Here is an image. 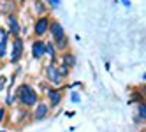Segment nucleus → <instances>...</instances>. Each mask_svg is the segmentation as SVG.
Returning a JSON list of instances; mask_svg holds the SVG:
<instances>
[{
	"label": "nucleus",
	"instance_id": "7",
	"mask_svg": "<svg viewBox=\"0 0 146 132\" xmlns=\"http://www.w3.org/2000/svg\"><path fill=\"white\" fill-rule=\"evenodd\" d=\"M48 30H51L53 39H56V37H60V35H65L64 28H62V25H60L58 21H49V28H48Z\"/></svg>",
	"mask_w": 146,
	"mask_h": 132
},
{
	"label": "nucleus",
	"instance_id": "13",
	"mask_svg": "<svg viewBox=\"0 0 146 132\" xmlns=\"http://www.w3.org/2000/svg\"><path fill=\"white\" fill-rule=\"evenodd\" d=\"M56 70H58V74H60L62 78H65V76H69V72H70V69H69L67 65H64V64H60V65L56 67Z\"/></svg>",
	"mask_w": 146,
	"mask_h": 132
},
{
	"label": "nucleus",
	"instance_id": "5",
	"mask_svg": "<svg viewBox=\"0 0 146 132\" xmlns=\"http://www.w3.org/2000/svg\"><path fill=\"white\" fill-rule=\"evenodd\" d=\"M44 53H46V42L44 40H40V39H37L35 42L32 44V55H34V58H42L44 56Z\"/></svg>",
	"mask_w": 146,
	"mask_h": 132
},
{
	"label": "nucleus",
	"instance_id": "4",
	"mask_svg": "<svg viewBox=\"0 0 146 132\" xmlns=\"http://www.w3.org/2000/svg\"><path fill=\"white\" fill-rule=\"evenodd\" d=\"M21 55H23V39L18 35L13 42V62L16 64L18 60L21 58Z\"/></svg>",
	"mask_w": 146,
	"mask_h": 132
},
{
	"label": "nucleus",
	"instance_id": "18",
	"mask_svg": "<svg viewBox=\"0 0 146 132\" xmlns=\"http://www.w3.org/2000/svg\"><path fill=\"white\" fill-rule=\"evenodd\" d=\"M70 100H72V102H79V100H81L79 99V94H72L70 95Z\"/></svg>",
	"mask_w": 146,
	"mask_h": 132
},
{
	"label": "nucleus",
	"instance_id": "15",
	"mask_svg": "<svg viewBox=\"0 0 146 132\" xmlns=\"http://www.w3.org/2000/svg\"><path fill=\"white\" fill-rule=\"evenodd\" d=\"M139 118L144 121V118H146V106H144V102L143 104H139Z\"/></svg>",
	"mask_w": 146,
	"mask_h": 132
},
{
	"label": "nucleus",
	"instance_id": "11",
	"mask_svg": "<svg viewBox=\"0 0 146 132\" xmlns=\"http://www.w3.org/2000/svg\"><path fill=\"white\" fill-rule=\"evenodd\" d=\"M53 46L58 48L60 51H62V49H67V46H69V39H67V35H60V37H56L55 42H53Z\"/></svg>",
	"mask_w": 146,
	"mask_h": 132
},
{
	"label": "nucleus",
	"instance_id": "3",
	"mask_svg": "<svg viewBox=\"0 0 146 132\" xmlns=\"http://www.w3.org/2000/svg\"><path fill=\"white\" fill-rule=\"evenodd\" d=\"M48 28H49V18H46V16H42V18H39L37 19V23H35V35L37 37H42L46 32H48Z\"/></svg>",
	"mask_w": 146,
	"mask_h": 132
},
{
	"label": "nucleus",
	"instance_id": "2",
	"mask_svg": "<svg viewBox=\"0 0 146 132\" xmlns=\"http://www.w3.org/2000/svg\"><path fill=\"white\" fill-rule=\"evenodd\" d=\"M46 76H48V79H49L55 86H60V85H62V76L58 74L55 64H49V65L46 67Z\"/></svg>",
	"mask_w": 146,
	"mask_h": 132
},
{
	"label": "nucleus",
	"instance_id": "6",
	"mask_svg": "<svg viewBox=\"0 0 146 132\" xmlns=\"http://www.w3.org/2000/svg\"><path fill=\"white\" fill-rule=\"evenodd\" d=\"M48 111H49V106L44 104V102H40V104L37 106V109H35V113H34V118H35L37 121H40V120L48 115Z\"/></svg>",
	"mask_w": 146,
	"mask_h": 132
},
{
	"label": "nucleus",
	"instance_id": "12",
	"mask_svg": "<svg viewBox=\"0 0 146 132\" xmlns=\"http://www.w3.org/2000/svg\"><path fill=\"white\" fill-rule=\"evenodd\" d=\"M46 53L49 55L51 60H55V58H56V48L53 46V42H46Z\"/></svg>",
	"mask_w": 146,
	"mask_h": 132
},
{
	"label": "nucleus",
	"instance_id": "8",
	"mask_svg": "<svg viewBox=\"0 0 146 132\" xmlns=\"http://www.w3.org/2000/svg\"><path fill=\"white\" fill-rule=\"evenodd\" d=\"M9 30H11V34L14 37L19 35V23H18V19L14 14H9Z\"/></svg>",
	"mask_w": 146,
	"mask_h": 132
},
{
	"label": "nucleus",
	"instance_id": "19",
	"mask_svg": "<svg viewBox=\"0 0 146 132\" xmlns=\"http://www.w3.org/2000/svg\"><path fill=\"white\" fill-rule=\"evenodd\" d=\"M4 118H5V107H0V123H2Z\"/></svg>",
	"mask_w": 146,
	"mask_h": 132
},
{
	"label": "nucleus",
	"instance_id": "17",
	"mask_svg": "<svg viewBox=\"0 0 146 132\" xmlns=\"http://www.w3.org/2000/svg\"><path fill=\"white\" fill-rule=\"evenodd\" d=\"M5 81H7V79H5L4 76H0V92H2V90L5 88Z\"/></svg>",
	"mask_w": 146,
	"mask_h": 132
},
{
	"label": "nucleus",
	"instance_id": "14",
	"mask_svg": "<svg viewBox=\"0 0 146 132\" xmlns=\"http://www.w3.org/2000/svg\"><path fill=\"white\" fill-rule=\"evenodd\" d=\"M35 13H39V14H42V13H46V7H44V4L42 2H35Z\"/></svg>",
	"mask_w": 146,
	"mask_h": 132
},
{
	"label": "nucleus",
	"instance_id": "1",
	"mask_svg": "<svg viewBox=\"0 0 146 132\" xmlns=\"http://www.w3.org/2000/svg\"><path fill=\"white\" fill-rule=\"evenodd\" d=\"M16 95H18V100L21 102L23 106H35L39 102V95L32 90L30 85H21L18 90H16Z\"/></svg>",
	"mask_w": 146,
	"mask_h": 132
},
{
	"label": "nucleus",
	"instance_id": "16",
	"mask_svg": "<svg viewBox=\"0 0 146 132\" xmlns=\"http://www.w3.org/2000/svg\"><path fill=\"white\" fill-rule=\"evenodd\" d=\"M5 44H7L5 40H0V56H2V58H4V56L7 55V49H5Z\"/></svg>",
	"mask_w": 146,
	"mask_h": 132
},
{
	"label": "nucleus",
	"instance_id": "20",
	"mask_svg": "<svg viewBox=\"0 0 146 132\" xmlns=\"http://www.w3.org/2000/svg\"><path fill=\"white\" fill-rule=\"evenodd\" d=\"M48 2L53 5V7H56V5H60V0H48Z\"/></svg>",
	"mask_w": 146,
	"mask_h": 132
},
{
	"label": "nucleus",
	"instance_id": "9",
	"mask_svg": "<svg viewBox=\"0 0 146 132\" xmlns=\"http://www.w3.org/2000/svg\"><path fill=\"white\" fill-rule=\"evenodd\" d=\"M48 97H49V106L51 107H56L58 106V102L62 100V95H60V92H56V90H48Z\"/></svg>",
	"mask_w": 146,
	"mask_h": 132
},
{
	"label": "nucleus",
	"instance_id": "10",
	"mask_svg": "<svg viewBox=\"0 0 146 132\" xmlns=\"http://www.w3.org/2000/svg\"><path fill=\"white\" fill-rule=\"evenodd\" d=\"M62 64L67 65L69 69H72V67L76 65V56L72 55V53H64V55H62Z\"/></svg>",
	"mask_w": 146,
	"mask_h": 132
}]
</instances>
